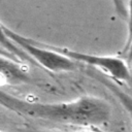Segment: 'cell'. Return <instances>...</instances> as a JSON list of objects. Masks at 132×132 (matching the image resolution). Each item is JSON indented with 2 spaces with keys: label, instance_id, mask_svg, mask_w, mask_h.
I'll return each instance as SVG.
<instances>
[{
  "label": "cell",
  "instance_id": "cell-11",
  "mask_svg": "<svg viewBox=\"0 0 132 132\" xmlns=\"http://www.w3.org/2000/svg\"><path fill=\"white\" fill-rule=\"evenodd\" d=\"M43 132H53V131H43ZM79 132H96V131H79Z\"/></svg>",
  "mask_w": 132,
  "mask_h": 132
},
{
  "label": "cell",
  "instance_id": "cell-3",
  "mask_svg": "<svg viewBox=\"0 0 132 132\" xmlns=\"http://www.w3.org/2000/svg\"><path fill=\"white\" fill-rule=\"evenodd\" d=\"M50 48L70 58L71 60L82 63L89 66H92L96 69L101 70L102 72L108 74L116 80L119 81H132V75L127 63L118 57L114 56H101L89 53H82L78 51H74L68 47H61V46H54L46 44Z\"/></svg>",
  "mask_w": 132,
  "mask_h": 132
},
{
  "label": "cell",
  "instance_id": "cell-6",
  "mask_svg": "<svg viewBox=\"0 0 132 132\" xmlns=\"http://www.w3.org/2000/svg\"><path fill=\"white\" fill-rule=\"evenodd\" d=\"M0 47L4 51H6L7 53H9L12 57H14L18 61H20L21 63L23 62H28L31 64H35L34 61L21 48L19 47L7 35L6 31H5V25H3L0 22ZM36 65V64H35Z\"/></svg>",
  "mask_w": 132,
  "mask_h": 132
},
{
  "label": "cell",
  "instance_id": "cell-5",
  "mask_svg": "<svg viewBox=\"0 0 132 132\" xmlns=\"http://www.w3.org/2000/svg\"><path fill=\"white\" fill-rule=\"evenodd\" d=\"M90 74L96 78L99 82H101L102 85H104L119 100V102L122 104V106L125 108V110L129 113L130 119L132 121V96L128 93H126L125 91H123L122 89H120L116 84H113L112 80H110L109 78L105 77L102 73L98 72V71H90Z\"/></svg>",
  "mask_w": 132,
  "mask_h": 132
},
{
  "label": "cell",
  "instance_id": "cell-10",
  "mask_svg": "<svg viewBox=\"0 0 132 132\" xmlns=\"http://www.w3.org/2000/svg\"><path fill=\"white\" fill-rule=\"evenodd\" d=\"M0 55H1V56H4V57H7V58H10V59H13V60H15V61H18V60H16L14 57H12V56H11L9 53H7L6 51L2 50L1 47H0ZM19 62H20V61H19Z\"/></svg>",
  "mask_w": 132,
  "mask_h": 132
},
{
  "label": "cell",
  "instance_id": "cell-1",
  "mask_svg": "<svg viewBox=\"0 0 132 132\" xmlns=\"http://www.w3.org/2000/svg\"><path fill=\"white\" fill-rule=\"evenodd\" d=\"M0 105L22 117L63 125L101 127L111 118L110 104L99 97L81 96L68 102H35L0 90Z\"/></svg>",
  "mask_w": 132,
  "mask_h": 132
},
{
  "label": "cell",
  "instance_id": "cell-12",
  "mask_svg": "<svg viewBox=\"0 0 132 132\" xmlns=\"http://www.w3.org/2000/svg\"><path fill=\"white\" fill-rule=\"evenodd\" d=\"M0 132H3V131H1V130H0Z\"/></svg>",
  "mask_w": 132,
  "mask_h": 132
},
{
  "label": "cell",
  "instance_id": "cell-9",
  "mask_svg": "<svg viewBox=\"0 0 132 132\" xmlns=\"http://www.w3.org/2000/svg\"><path fill=\"white\" fill-rule=\"evenodd\" d=\"M124 53H127L128 62H132V38H131L129 44L127 45V47L124 50Z\"/></svg>",
  "mask_w": 132,
  "mask_h": 132
},
{
  "label": "cell",
  "instance_id": "cell-4",
  "mask_svg": "<svg viewBox=\"0 0 132 132\" xmlns=\"http://www.w3.org/2000/svg\"><path fill=\"white\" fill-rule=\"evenodd\" d=\"M20 63L19 61L0 55V78L10 85L30 82V75Z\"/></svg>",
  "mask_w": 132,
  "mask_h": 132
},
{
  "label": "cell",
  "instance_id": "cell-8",
  "mask_svg": "<svg viewBox=\"0 0 132 132\" xmlns=\"http://www.w3.org/2000/svg\"><path fill=\"white\" fill-rule=\"evenodd\" d=\"M114 11L117 14L123 19H126L127 16V6L125 3V0H111Z\"/></svg>",
  "mask_w": 132,
  "mask_h": 132
},
{
  "label": "cell",
  "instance_id": "cell-7",
  "mask_svg": "<svg viewBox=\"0 0 132 132\" xmlns=\"http://www.w3.org/2000/svg\"><path fill=\"white\" fill-rule=\"evenodd\" d=\"M126 19H127V40H126L124 50L127 47V45L129 44V42L132 38V0H129Z\"/></svg>",
  "mask_w": 132,
  "mask_h": 132
},
{
  "label": "cell",
  "instance_id": "cell-2",
  "mask_svg": "<svg viewBox=\"0 0 132 132\" xmlns=\"http://www.w3.org/2000/svg\"><path fill=\"white\" fill-rule=\"evenodd\" d=\"M8 37L21 47L35 64L41 65L43 68L52 72H70L77 68L78 63L70 58L50 48L46 44L25 37L10 28L5 26Z\"/></svg>",
  "mask_w": 132,
  "mask_h": 132
}]
</instances>
